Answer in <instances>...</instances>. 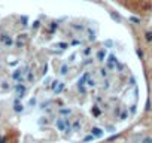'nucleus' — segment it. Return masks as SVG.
Returning a JSON list of instances; mask_svg holds the SVG:
<instances>
[{"label": "nucleus", "instance_id": "30", "mask_svg": "<svg viewBox=\"0 0 152 143\" xmlns=\"http://www.w3.org/2000/svg\"><path fill=\"white\" fill-rule=\"evenodd\" d=\"M93 63V58H87L84 63H82V66H88V64H91Z\"/></svg>", "mask_w": 152, "mask_h": 143}, {"label": "nucleus", "instance_id": "26", "mask_svg": "<svg viewBox=\"0 0 152 143\" xmlns=\"http://www.w3.org/2000/svg\"><path fill=\"white\" fill-rule=\"evenodd\" d=\"M39 27H40V21H34L33 25H31V29H33V30H37Z\"/></svg>", "mask_w": 152, "mask_h": 143}, {"label": "nucleus", "instance_id": "10", "mask_svg": "<svg viewBox=\"0 0 152 143\" xmlns=\"http://www.w3.org/2000/svg\"><path fill=\"white\" fill-rule=\"evenodd\" d=\"M88 78H89V73L87 72V73H84L82 76H80V78L78 79V85H85V82L88 80Z\"/></svg>", "mask_w": 152, "mask_h": 143}, {"label": "nucleus", "instance_id": "29", "mask_svg": "<svg viewBox=\"0 0 152 143\" xmlns=\"http://www.w3.org/2000/svg\"><path fill=\"white\" fill-rule=\"evenodd\" d=\"M130 21L136 22V24H140V18H137V16H130Z\"/></svg>", "mask_w": 152, "mask_h": 143}, {"label": "nucleus", "instance_id": "23", "mask_svg": "<svg viewBox=\"0 0 152 143\" xmlns=\"http://www.w3.org/2000/svg\"><path fill=\"white\" fill-rule=\"evenodd\" d=\"M128 116V110H122V113L119 115V119H127Z\"/></svg>", "mask_w": 152, "mask_h": 143}, {"label": "nucleus", "instance_id": "21", "mask_svg": "<svg viewBox=\"0 0 152 143\" xmlns=\"http://www.w3.org/2000/svg\"><path fill=\"white\" fill-rule=\"evenodd\" d=\"M100 76H102V78H106V76H107V69H106V67H102V69H100Z\"/></svg>", "mask_w": 152, "mask_h": 143}, {"label": "nucleus", "instance_id": "2", "mask_svg": "<svg viewBox=\"0 0 152 143\" xmlns=\"http://www.w3.org/2000/svg\"><path fill=\"white\" fill-rule=\"evenodd\" d=\"M116 64H118V58H116V55L110 54V55L107 57V60H106V66H104V67L113 70V69H116Z\"/></svg>", "mask_w": 152, "mask_h": 143}, {"label": "nucleus", "instance_id": "3", "mask_svg": "<svg viewBox=\"0 0 152 143\" xmlns=\"http://www.w3.org/2000/svg\"><path fill=\"white\" fill-rule=\"evenodd\" d=\"M14 89H15V93H16V97L21 100V98L24 97V94H25V91H27V86H25L24 84H21V82H18V84L14 86Z\"/></svg>", "mask_w": 152, "mask_h": 143}, {"label": "nucleus", "instance_id": "5", "mask_svg": "<svg viewBox=\"0 0 152 143\" xmlns=\"http://www.w3.org/2000/svg\"><path fill=\"white\" fill-rule=\"evenodd\" d=\"M14 112L15 113H22L24 112V106L21 104V100L18 97L14 100Z\"/></svg>", "mask_w": 152, "mask_h": 143}, {"label": "nucleus", "instance_id": "16", "mask_svg": "<svg viewBox=\"0 0 152 143\" xmlns=\"http://www.w3.org/2000/svg\"><path fill=\"white\" fill-rule=\"evenodd\" d=\"M87 85H88V86H95V85H97L95 79H94V78H88V80H87Z\"/></svg>", "mask_w": 152, "mask_h": 143}, {"label": "nucleus", "instance_id": "25", "mask_svg": "<svg viewBox=\"0 0 152 143\" xmlns=\"http://www.w3.org/2000/svg\"><path fill=\"white\" fill-rule=\"evenodd\" d=\"M91 112L94 113V116H98V115H100V109H98L97 106H94V107H93V110H91Z\"/></svg>", "mask_w": 152, "mask_h": 143}, {"label": "nucleus", "instance_id": "8", "mask_svg": "<svg viewBox=\"0 0 152 143\" xmlns=\"http://www.w3.org/2000/svg\"><path fill=\"white\" fill-rule=\"evenodd\" d=\"M55 127L60 130V131H64L66 130V124H64V118H60V119H57V122H55Z\"/></svg>", "mask_w": 152, "mask_h": 143}, {"label": "nucleus", "instance_id": "40", "mask_svg": "<svg viewBox=\"0 0 152 143\" xmlns=\"http://www.w3.org/2000/svg\"><path fill=\"white\" fill-rule=\"evenodd\" d=\"M0 143H6V137H3V136H0Z\"/></svg>", "mask_w": 152, "mask_h": 143}, {"label": "nucleus", "instance_id": "14", "mask_svg": "<svg viewBox=\"0 0 152 143\" xmlns=\"http://www.w3.org/2000/svg\"><path fill=\"white\" fill-rule=\"evenodd\" d=\"M67 72H69V64H67V63H64V64L61 66V69H60V73L61 75H67Z\"/></svg>", "mask_w": 152, "mask_h": 143}, {"label": "nucleus", "instance_id": "37", "mask_svg": "<svg viewBox=\"0 0 152 143\" xmlns=\"http://www.w3.org/2000/svg\"><path fill=\"white\" fill-rule=\"evenodd\" d=\"M49 82H52V80H51V78H46V79L43 80V85H48Z\"/></svg>", "mask_w": 152, "mask_h": 143}, {"label": "nucleus", "instance_id": "28", "mask_svg": "<svg viewBox=\"0 0 152 143\" xmlns=\"http://www.w3.org/2000/svg\"><path fill=\"white\" fill-rule=\"evenodd\" d=\"M142 143H152V137H151V136H146V137H143Z\"/></svg>", "mask_w": 152, "mask_h": 143}, {"label": "nucleus", "instance_id": "12", "mask_svg": "<svg viewBox=\"0 0 152 143\" xmlns=\"http://www.w3.org/2000/svg\"><path fill=\"white\" fill-rule=\"evenodd\" d=\"M64 86H66V84H64V82H58L57 88L54 89V93H55L57 95H58V94H61V93H63V89H64Z\"/></svg>", "mask_w": 152, "mask_h": 143}, {"label": "nucleus", "instance_id": "41", "mask_svg": "<svg viewBox=\"0 0 152 143\" xmlns=\"http://www.w3.org/2000/svg\"><path fill=\"white\" fill-rule=\"evenodd\" d=\"M130 112H131V113H134V112H136V106H131V109H130Z\"/></svg>", "mask_w": 152, "mask_h": 143}, {"label": "nucleus", "instance_id": "20", "mask_svg": "<svg viewBox=\"0 0 152 143\" xmlns=\"http://www.w3.org/2000/svg\"><path fill=\"white\" fill-rule=\"evenodd\" d=\"M78 91H79V93H82V94H87V88H85V85H78Z\"/></svg>", "mask_w": 152, "mask_h": 143}, {"label": "nucleus", "instance_id": "31", "mask_svg": "<svg viewBox=\"0 0 152 143\" xmlns=\"http://www.w3.org/2000/svg\"><path fill=\"white\" fill-rule=\"evenodd\" d=\"M89 54H91V48L87 46V48L84 49V55H89Z\"/></svg>", "mask_w": 152, "mask_h": 143}, {"label": "nucleus", "instance_id": "7", "mask_svg": "<svg viewBox=\"0 0 152 143\" xmlns=\"http://www.w3.org/2000/svg\"><path fill=\"white\" fill-rule=\"evenodd\" d=\"M91 134H93V136L95 137V139H100V137H103V130L100 128V127H93L91 128Z\"/></svg>", "mask_w": 152, "mask_h": 143}, {"label": "nucleus", "instance_id": "17", "mask_svg": "<svg viewBox=\"0 0 152 143\" xmlns=\"http://www.w3.org/2000/svg\"><path fill=\"white\" fill-rule=\"evenodd\" d=\"M57 46L60 48V49H67L70 45L69 43H66V42H60V43H57Z\"/></svg>", "mask_w": 152, "mask_h": 143}, {"label": "nucleus", "instance_id": "6", "mask_svg": "<svg viewBox=\"0 0 152 143\" xmlns=\"http://www.w3.org/2000/svg\"><path fill=\"white\" fill-rule=\"evenodd\" d=\"M25 40H27V33H21V34H18L15 45H16L18 48H22V46H24V43H25Z\"/></svg>", "mask_w": 152, "mask_h": 143}, {"label": "nucleus", "instance_id": "39", "mask_svg": "<svg viewBox=\"0 0 152 143\" xmlns=\"http://www.w3.org/2000/svg\"><path fill=\"white\" fill-rule=\"evenodd\" d=\"M29 104H30V106H34V104H36V98H31V100L29 101Z\"/></svg>", "mask_w": 152, "mask_h": 143}, {"label": "nucleus", "instance_id": "27", "mask_svg": "<svg viewBox=\"0 0 152 143\" xmlns=\"http://www.w3.org/2000/svg\"><path fill=\"white\" fill-rule=\"evenodd\" d=\"M110 16H112L113 21H121V16H119V15H115L113 12H110Z\"/></svg>", "mask_w": 152, "mask_h": 143}, {"label": "nucleus", "instance_id": "34", "mask_svg": "<svg viewBox=\"0 0 152 143\" xmlns=\"http://www.w3.org/2000/svg\"><path fill=\"white\" fill-rule=\"evenodd\" d=\"M39 124H48V118H45V116H42V118H40V121H39Z\"/></svg>", "mask_w": 152, "mask_h": 143}, {"label": "nucleus", "instance_id": "18", "mask_svg": "<svg viewBox=\"0 0 152 143\" xmlns=\"http://www.w3.org/2000/svg\"><path fill=\"white\" fill-rule=\"evenodd\" d=\"M145 40L149 42V43L152 42V31H146V33H145Z\"/></svg>", "mask_w": 152, "mask_h": 143}, {"label": "nucleus", "instance_id": "42", "mask_svg": "<svg viewBox=\"0 0 152 143\" xmlns=\"http://www.w3.org/2000/svg\"><path fill=\"white\" fill-rule=\"evenodd\" d=\"M72 45H80V42L79 40H73V42H72Z\"/></svg>", "mask_w": 152, "mask_h": 143}, {"label": "nucleus", "instance_id": "35", "mask_svg": "<svg viewBox=\"0 0 152 143\" xmlns=\"http://www.w3.org/2000/svg\"><path fill=\"white\" fill-rule=\"evenodd\" d=\"M109 88H110V82L106 79V80H104V89H109Z\"/></svg>", "mask_w": 152, "mask_h": 143}, {"label": "nucleus", "instance_id": "9", "mask_svg": "<svg viewBox=\"0 0 152 143\" xmlns=\"http://www.w3.org/2000/svg\"><path fill=\"white\" fill-rule=\"evenodd\" d=\"M106 55H107V51H106V48H104V49H100V51L97 52V61H104Z\"/></svg>", "mask_w": 152, "mask_h": 143}, {"label": "nucleus", "instance_id": "4", "mask_svg": "<svg viewBox=\"0 0 152 143\" xmlns=\"http://www.w3.org/2000/svg\"><path fill=\"white\" fill-rule=\"evenodd\" d=\"M24 73H25L24 69H16V70H14V73H12V79L16 80V82H21V84H22V80H24L22 75H24Z\"/></svg>", "mask_w": 152, "mask_h": 143}, {"label": "nucleus", "instance_id": "15", "mask_svg": "<svg viewBox=\"0 0 152 143\" xmlns=\"http://www.w3.org/2000/svg\"><path fill=\"white\" fill-rule=\"evenodd\" d=\"M20 21H21V25H22V27H27V25H29V16L22 15V16L20 18Z\"/></svg>", "mask_w": 152, "mask_h": 143}, {"label": "nucleus", "instance_id": "19", "mask_svg": "<svg viewBox=\"0 0 152 143\" xmlns=\"http://www.w3.org/2000/svg\"><path fill=\"white\" fill-rule=\"evenodd\" d=\"M0 88H2V91H7V89H11V85H9L7 82H2Z\"/></svg>", "mask_w": 152, "mask_h": 143}, {"label": "nucleus", "instance_id": "33", "mask_svg": "<svg viewBox=\"0 0 152 143\" xmlns=\"http://www.w3.org/2000/svg\"><path fill=\"white\" fill-rule=\"evenodd\" d=\"M57 85H58V80H52V82H51V88H52V89H55Z\"/></svg>", "mask_w": 152, "mask_h": 143}, {"label": "nucleus", "instance_id": "36", "mask_svg": "<svg viewBox=\"0 0 152 143\" xmlns=\"http://www.w3.org/2000/svg\"><path fill=\"white\" fill-rule=\"evenodd\" d=\"M75 58H76V54H72L70 58H69V63H73V61H75Z\"/></svg>", "mask_w": 152, "mask_h": 143}, {"label": "nucleus", "instance_id": "44", "mask_svg": "<svg viewBox=\"0 0 152 143\" xmlns=\"http://www.w3.org/2000/svg\"><path fill=\"white\" fill-rule=\"evenodd\" d=\"M0 49H2V42H0Z\"/></svg>", "mask_w": 152, "mask_h": 143}, {"label": "nucleus", "instance_id": "13", "mask_svg": "<svg viewBox=\"0 0 152 143\" xmlns=\"http://www.w3.org/2000/svg\"><path fill=\"white\" fill-rule=\"evenodd\" d=\"M88 34H89V36H88V40H89V42H94V40H95V31L91 30V29H88Z\"/></svg>", "mask_w": 152, "mask_h": 143}, {"label": "nucleus", "instance_id": "11", "mask_svg": "<svg viewBox=\"0 0 152 143\" xmlns=\"http://www.w3.org/2000/svg\"><path fill=\"white\" fill-rule=\"evenodd\" d=\"M80 127H82V122H80V119H75L73 124H72V128H73L75 131H79Z\"/></svg>", "mask_w": 152, "mask_h": 143}, {"label": "nucleus", "instance_id": "1", "mask_svg": "<svg viewBox=\"0 0 152 143\" xmlns=\"http://www.w3.org/2000/svg\"><path fill=\"white\" fill-rule=\"evenodd\" d=\"M0 42H2V45H5L6 48L14 46V39L7 33H2V34H0Z\"/></svg>", "mask_w": 152, "mask_h": 143}, {"label": "nucleus", "instance_id": "22", "mask_svg": "<svg viewBox=\"0 0 152 143\" xmlns=\"http://www.w3.org/2000/svg\"><path fill=\"white\" fill-rule=\"evenodd\" d=\"M95 137L93 136V134H89V136H87V137H84V143H87V142H93Z\"/></svg>", "mask_w": 152, "mask_h": 143}, {"label": "nucleus", "instance_id": "24", "mask_svg": "<svg viewBox=\"0 0 152 143\" xmlns=\"http://www.w3.org/2000/svg\"><path fill=\"white\" fill-rule=\"evenodd\" d=\"M60 113L61 115H70L72 113V109H60Z\"/></svg>", "mask_w": 152, "mask_h": 143}, {"label": "nucleus", "instance_id": "32", "mask_svg": "<svg viewBox=\"0 0 152 143\" xmlns=\"http://www.w3.org/2000/svg\"><path fill=\"white\" fill-rule=\"evenodd\" d=\"M112 45H113V42H112V40H106V42H104V46H106V48H110Z\"/></svg>", "mask_w": 152, "mask_h": 143}, {"label": "nucleus", "instance_id": "43", "mask_svg": "<svg viewBox=\"0 0 152 143\" xmlns=\"http://www.w3.org/2000/svg\"><path fill=\"white\" fill-rule=\"evenodd\" d=\"M0 67H2V60H0Z\"/></svg>", "mask_w": 152, "mask_h": 143}, {"label": "nucleus", "instance_id": "38", "mask_svg": "<svg viewBox=\"0 0 152 143\" xmlns=\"http://www.w3.org/2000/svg\"><path fill=\"white\" fill-rule=\"evenodd\" d=\"M137 55H139L140 58H143V51H142V49H137Z\"/></svg>", "mask_w": 152, "mask_h": 143}]
</instances>
